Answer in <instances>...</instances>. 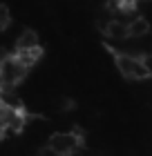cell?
Returning <instances> with one entry per match:
<instances>
[{
	"label": "cell",
	"instance_id": "8992f818",
	"mask_svg": "<svg viewBox=\"0 0 152 156\" xmlns=\"http://www.w3.org/2000/svg\"><path fill=\"white\" fill-rule=\"evenodd\" d=\"M103 31L107 34V38H114V40H123V38H130V29L125 23L121 20H107Z\"/></svg>",
	"mask_w": 152,
	"mask_h": 156
},
{
	"label": "cell",
	"instance_id": "5b68a950",
	"mask_svg": "<svg viewBox=\"0 0 152 156\" xmlns=\"http://www.w3.org/2000/svg\"><path fill=\"white\" fill-rule=\"evenodd\" d=\"M36 47H38V34H36L34 29H25L16 38V54L29 51V49H36Z\"/></svg>",
	"mask_w": 152,
	"mask_h": 156
},
{
	"label": "cell",
	"instance_id": "277c9868",
	"mask_svg": "<svg viewBox=\"0 0 152 156\" xmlns=\"http://www.w3.org/2000/svg\"><path fill=\"white\" fill-rule=\"evenodd\" d=\"M27 123V114L20 107H11V105H2V109H0V127H2L5 134H18L23 132V127Z\"/></svg>",
	"mask_w": 152,
	"mask_h": 156
},
{
	"label": "cell",
	"instance_id": "30bf717a",
	"mask_svg": "<svg viewBox=\"0 0 152 156\" xmlns=\"http://www.w3.org/2000/svg\"><path fill=\"white\" fill-rule=\"evenodd\" d=\"M146 60H148V67H150V74H152V56H148Z\"/></svg>",
	"mask_w": 152,
	"mask_h": 156
},
{
	"label": "cell",
	"instance_id": "52a82bcc",
	"mask_svg": "<svg viewBox=\"0 0 152 156\" xmlns=\"http://www.w3.org/2000/svg\"><path fill=\"white\" fill-rule=\"evenodd\" d=\"M128 29H130V38H143L150 31V23L146 18H134L128 23Z\"/></svg>",
	"mask_w": 152,
	"mask_h": 156
},
{
	"label": "cell",
	"instance_id": "ba28073f",
	"mask_svg": "<svg viewBox=\"0 0 152 156\" xmlns=\"http://www.w3.org/2000/svg\"><path fill=\"white\" fill-rule=\"evenodd\" d=\"M40 54H43V49L36 47V49H29V51H20V54H16V56L25 62L27 67H32V65H36V62L40 60Z\"/></svg>",
	"mask_w": 152,
	"mask_h": 156
},
{
	"label": "cell",
	"instance_id": "8fae6325",
	"mask_svg": "<svg viewBox=\"0 0 152 156\" xmlns=\"http://www.w3.org/2000/svg\"><path fill=\"white\" fill-rule=\"evenodd\" d=\"M125 2H130V5H134V0H125Z\"/></svg>",
	"mask_w": 152,
	"mask_h": 156
},
{
	"label": "cell",
	"instance_id": "6da1fadb",
	"mask_svg": "<svg viewBox=\"0 0 152 156\" xmlns=\"http://www.w3.org/2000/svg\"><path fill=\"white\" fill-rule=\"evenodd\" d=\"M114 60H117L119 72L125 78H130V80H146V78L152 76L150 74V67H148V60L141 58V56L114 51Z\"/></svg>",
	"mask_w": 152,
	"mask_h": 156
},
{
	"label": "cell",
	"instance_id": "9c48e42d",
	"mask_svg": "<svg viewBox=\"0 0 152 156\" xmlns=\"http://www.w3.org/2000/svg\"><path fill=\"white\" fill-rule=\"evenodd\" d=\"M9 25H11V13H9V7L2 5V7H0V29L7 31V29H9Z\"/></svg>",
	"mask_w": 152,
	"mask_h": 156
},
{
	"label": "cell",
	"instance_id": "7a4b0ae2",
	"mask_svg": "<svg viewBox=\"0 0 152 156\" xmlns=\"http://www.w3.org/2000/svg\"><path fill=\"white\" fill-rule=\"evenodd\" d=\"M27 69L29 67H27L16 54L5 56L2 62H0V83H2V91H11L13 87H18V83L25 78Z\"/></svg>",
	"mask_w": 152,
	"mask_h": 156
},
{
	"label": "cell",
	"instance_id": "3957f363",
	"mask_svg": "<svg viewBox=\"0 0 152 156\" xmlns=\"http://www.w3.org/2000/svg\"><path fill=\"white\" fill-rule=\"evenodd\" d=\"M47 147L52 150L56 156H74L81 147V136L76 132H58L49 136Z\"/></svg>",
	"mask_w": 152,
	"mask_h": 156
}]
</instances>
